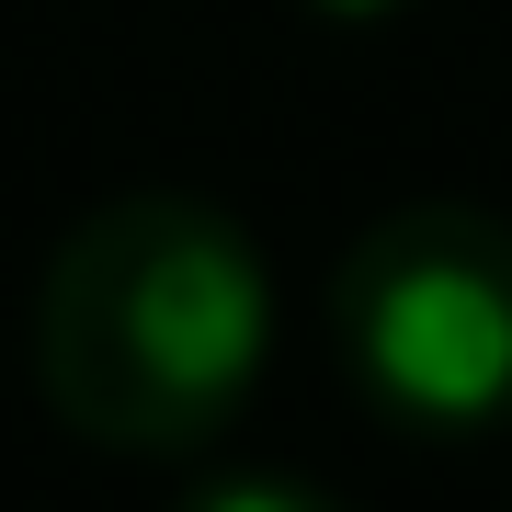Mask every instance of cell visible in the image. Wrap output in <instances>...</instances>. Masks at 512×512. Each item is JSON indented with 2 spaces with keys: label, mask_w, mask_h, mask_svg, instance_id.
Instances as JSON below:
<instances>
[{
  "label": "cell",
  "mask_w": 512,
  "mask_h": 512,
  "mask_svg": "<svg viewBox=\"0 0 512 512\" xmlns=\"http://www.w3.org/2000/svg\"><path fill=\"white\" fill-rule=\"evenodd\" d=\"M342 376L421 444L512 421V217L490 205H399L330 274Z\"/></svg>",
  "instance_id": "obj_2"
},
{
  "label": "cell",
  "mask_w": 512,
  "mask_h": 512,
  "mask_svg": "<svg viewBox=\"0 0 512 512\" xmlns=\"http://www.w3.org/2000/svg\"><path fill=\"white\" fill-rule=\"evenodd\" d=\"M308 12H330V23H376V12H399V0H308Z\"/></svg>",
  "instance_id": "obj_4"
},
{
  "label": "cell",
  "mask_w": 512,
  "mask_h": 512,
  "mask_svg": "<svg viewBox=\"0 0 512 512\" xmlns=\"http://www.w3.org/2000/svg\"><path fill=\"white\" fill-rule=\"evenodd\" d=\"M262 353H274V274L228 205L126 194L57 239L35 296V376L80 444L194 456L262 387Z\"/></svg>",
  "instance_id": "obj_1"
},
{
  "label": "cell",
  "mask_w": 512,
  "mask_h": 512,
  "mask_svg": "<svg viewBox=\"0 0 512 512\" xmlns=\"http://www.w3.org/2000/svg\"><path fill=\"white\" fill-rule=\"evenodd\" d=\"M194 512H342V501L308 478H217V490H194Z\"/></svg>",
  "instance_id": "obj_3"
}]
</instances>
